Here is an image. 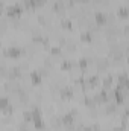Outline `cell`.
<instances>
[{
    "label": "cell",
    "mask_w": 129,
    "mask_h": 131,
    "mask_svg": "<svg viewBox=\"0 0 129 131\" xmlns=\"http://www.w3.org/2000/svg\"><path fill=\"white\" fill-rule=\"evenodd\" d=\"M21 12H23V9H21L18 5H12V6H9V8L6 9V15H8V17H12V18L20 17Z\"/></svg>",
    "instance_id": "1"
},
{
    "label": "cell",
    "mask_w": 129,
    "mask_h": 131,
    "mask_svg": "<svg viewBox=\"0 0 129 131\" xmlns=\"http://www.w3.org/2000/svg\"><path fill=\"white\" fill-rule=\"evenodd\" d=\"M20 55H21V50L18 47H8L5 50V57L8 58H20Z\"/></svg>",
    "instance_id": "2"
},
{
    "label": "cell",
    "mask_w": 129,
    "mask_h": 131,
    "mask_svg": "<svg viewBox=\"0 0 129 131\" xmlns=\"http://www.w3.org/2000/svg\"><path fill=\"white\" fill-rule=\"evenodd\" d=\"M8 79L9 81H15L17 78H20L21 76V72H20V69H17V67H14V69H11L9 72H8Z\"/></svg>",
    "instance_id": "3"
},
{
    "label": "cell",
    "mask_w": 129,
    "mask_h": 131,
    "mask_svg": "<svg viewBox=\"0 0 129 131\" xmlns=\"http://www.w3.org/2000/svg\"><path fill=\"white\" fill-rule=\"evenodd\" d=\"M94 20H96V23L99 25V26H103V25H106L108 17H106V14H103V12H96Z\"/></svg>",
    "instance_id": "4"
},
{
    "label": "cell",
    "mask_w": 129,
    "mask_h": 131,
    "mask_svg": "<svg viewBox=\"0 0 129 131\" xmlns=\"http://www.w3.org/2000/svg\"><path fill=\"white\" fill-rule=\"evenodd\" d=\"M31 81H32L33 85H40V84L43 82V76H41L38 72H32V73H31Z\"/></svg>",
    "instance_id": "5"
},
{
    "label": "cell",
    "mask_w": 129,
    "mask_h": 131,
    "mask_svg": "<svg viewBox=\"0 0 129 131\" xmlns=\"http://www.w3.org/2000/svg\"><path fill=\"white\" fill-rule=\"evenodd\" d=\"M117 82H119V87H122V89H128V87H129V82H128V76H126L125 73L119 76V79H117Z\"/></svg>",
    "instance_id": "6"
},
{
    "label": "cell",
    "mask_w": 129,
    "mask_h": 131,
    "mask_svg": "<svg viewBox=\"0 0 129 131\" xmlns=\"http://www.w3.org/2000/svg\"><path fill=\"white\" fill-rule=\"evenodd\" d=\"M112 84H114V78L112 76H106L103 79V90H109L112 87Z\"/></svg>",
    "instance_id": "7"
},
{
    "label": "cell",
    "mask_w": 129,
    "mask_h": 131,
    "mask_svg": "<svg viewBox=\"0 0 129 131\" xmlns=\"http://www.w3.org/2000/svg\"><path fill=\"white\" fill-rule=\"evenodd\" d=\"M73 119H74V116H71L70 113H67L64 117H62V124H64V127H70V125H73Z\"/></svg>",
    "instance_id": "8"
},
{
    "label": "cell",
    "mask_w": 129,
    "mask_h": 131,
    "mask_svg": "<svg viewBox=\"0 0 129 131\" xmlns=\"http://www.w3.org/2000/svg\"><path fill=\"white\" fill-rule=\"evenodd\" d=\"M61 96H62V99H71V96H73V90L68 89V87H65V89L61 90Z\"/></svg>",
    "instance_id": "9"
},
{
    "label": "cell",
    "mask_w": 129,
    "mask_h": 131,
    "mask_svg": "<svg viewBox=\"0 0 129 131\" xmlns=\"http://www.w3.org/2000/svg\"><path fill=\"white\" fill-rule=\"evenodd\" d=\"M81 40L84 43H91L93 41V35L90 32H84V34H81Z\"/></svg>",
    "instance_id": "10"
},
{
    "label": "cell",
    "mask_w": 129,
    "mask_h": 131,
    "mask_svg": "<svg viewBox=\"0 0 129 131\" xmlns=\"http://www.w3.org/2000/svg\"><path fill=\"white\" fill-rule=\"evenodd\" d=\"M105 111H106V114H112V113H115V111H117V104H108L106 108H105Z\"/></svg>",
    "instance_id": "11"
},
{
    "label": "cell",
    "mask_w": 129,
    "mask_h": 131,
    "mask_svg": "<svg viewBox=\"0 0 129 131\" xmlns=\"http://www.w3.org/2000/svg\"><path fill=\"white\" fill-rule=\"evenodd\" d=\"M87 82H88V87H93L94 89L97 84H99V76H90Z\"/></svg>",
    "instance_id": "12"
},
{
    "label": "cell",
    "mask_w": 129,
    "mask_h": 131,
    "mask_svg": "<svg viewBox=\"0 0 129 131\" xmlns=\"http://www.w3.org/2000/svg\"><path fill=\"white\" fill-rule=\"evenodd\" d=\"M11 105V102H9V99L8 98H0V110L3 111L5 108H8Z\"/></svg>",
    "instance_id": "13"
},
{
    "label": "cell",
    "mask_w": 129,
    "mask_h": 131,
    "mask_svg": "<svg viewBox=\"0 0 129 131\" xmlns=\"http://www.w3.org/2000/svg\"><path fill=\"white\" fill-rule=\"evenodd\" d=\"M61 26H62V29H65V31H71V21L68 18H62Z\"/></svg>",
    "instance_id": "14"
},
{
    "label": "cell",
    "mask_w": 129,
    "mask_h": 131,
    "mask_svg": "<svg viewBox=\"0 0 129 131\" xmlns=\"http://www.w3.org/2000/svg\"><path fill=\"white\" fill-rule=\"evenodd\" d=\"M33 125H35V128H36V130H44V124H43V121H41V119L33 121Z\"/></svg>",
    "instance_id": "15"
},
{
    "label": "cell",
    "mask_w": 129,
    "mask_h": 131,
    "mask_svg": "<svg viewBox=\"0 0 129 131\" xmlns=\"http://www.w3.org/2000/svg\"><path fill=\"white\" fill-rule=\"evenodd\" d=\"M53 11H55V12H64V5H62V3H55Z\"/></svg>",
    "instance_id": "16"
},
{
    "label": "cell",
    "mask_w": 129,
    "mask_h": 131,
    "mask_svg": "<svg viewBox=\"0 0 129 131\" xmlns=\"http://www.w3.org/2000/svg\"><path fill=\"white\" fill-rule=\"evenodd\" d=\"M119 17L120 18H126L128 17V9L126 8H120L119 9Z\"/></svg>",
    "instance_id": "17"
},
{
    "label": "cell",
    "mask_w": 129,
    "mask_h": 131,
    "mask_svg": "<svg viewBox=\"0 0 129 131\" xmlns=\"http://www.w3.org/2000/svg\"><path fill=\"white\" fill-rule=\"evenodd\" d=\"M106 67H108V61H106V60H100V61H99V66H97L99 70H105Z\"/></svg>",
    "instance_id": "18"
},
{
    "label": "cell",
    "mask_w": 129,
    "mask_h": 131,
    "mask_svg": "<svg viewBox=\"0 0 129 131\" xmlns=\"http://www.w3.org/2000/svg\"><path fill=\"white\" fill-rule=\"evenodd\" d=\"M61 124H62V122H61L59 119H56V117H53V119H52V127H53V128H59V127H61Z\"/></svg>",
    "instance_id": "19"
},
{
    "label": "cell",
    "mask_w": 129,
    "mask_h": 131,
    "mask_svg": "<svg viewBox=\"0 0 129 131\" xmlns=\"http://www.w3.org/2000/svg\"><path fill=\"white\" fill-rule=\"evenodd\" d=\"M50 52H52V55H53V57L61 55V49H59V47H52V49H50Z\"/></svg>",
    "instance_id": "20"
},
{
    "label": "cell",
    "mask_w": 129,
    "mask_h": 131,
    "mask_svg": "<svg viewBox=\"0 0 129 131\" xmlns=\"http://www.w3.org/2000/svg\"><path fill=\"white\" fill-rule=\"evenodd\" d=\"M12 111H14V108H12V105H9L8 108H5V110H3V114H5V116H11V114H12Z\"/></svg>",
    "instance_id": "21"
},
{
    "label": "cell",
    "mask_w": 129,
    "mask_h": 131,
    "mask_svg": "<svg viewBox=\"0 0 129 131\" xmlns=\"http://www.w3.org/2000/svg\"><path fill=\"white\" fill-rule=\"evenodd\" d=\"M23 117H24L26 122H32V113H31V111H26V113L23 114Z\"/></svg>",
    "instance_id": "22"
},
{
    "label": "cell",
    "mask_w": 129,
    "mask_h": 131,
    "mask_svg": "<svg viewBox=\"0 0 129 131\" xmlns=\"http://www.w3.org/2000/svg\"><path fill=\"white\" fill-rule=\"evenodd\" d=\"M71 69V63L70 61H64L62 63V70H70Z\"/></svg>",
    "instance_id": "23"
},
{
    "label": "cell",
    "mask_w": 129,
    "mask_h": 131,
    "mask_svg": "<svg viewBox=\"0 0 129 131\" xmlns=\"http://www.w3.org/2000/svg\"><path fill=\"white\" fill-rule=\"evenodd\" d=\"M79 67H81L82 70H84V69H87V60H84V58H82V60H79Z\"/></svg>",
    "instance_id": "24"
},
{
    "label": "cell",
    "mask_w": 129,
    "mask_h": 131,
    "mask_svg": "<svg viewBox=\"0 0 129 131\" xmlns=\"http://www.w3.org/2000/svg\"><path fill=\"white\" fill-rule=\"evenodd\" d=\"M85 104H87L88 107H94V101H93L91 98H88V99H87V102H85Z\"/></svg>",
    "instance_id": "25"
},
{
    "label": "cell",
    "mask_w": 129,
    "mask_h": 131,
    "mask_svg": "<svg viewBox=\"0 0 129 131\" xmlns=\"http://www.w3.org/2000/svg\"><path fill=\"white\" fill-rule=\"evenodd\" d=\"M82 131H93V128H90V127H85V128H82Z\"/></svg>",
    "instance_id": "26"
},
{
    "label": "cell",
    "mask_w": 129,
    "mask_h": 131,
    "mask_svg": "<svg viewBox=\"0 0 129 131\" xmlns=\"http://www.w3.org/2000/svg\"><path fill=\"white\" fill-rule=\"evenodd\" d=\"M125 130H126L125 127H123V128H114V131H125Z\"/></svg>",
    "instance_id": "27"
},
{
    "label": "cell",
    "mask_w": 129,
    "mask_h": 131,
    "mask_svg": "<svg viewBox=\"0 0 129 131\" xmlns=\"http://www.w3.org/2000/svg\"><path fill=\"white\" fill-rule=\"evenodd\" d=\"M3 14V6H2V3H0V15Z\"/></svg>",
    "instance_id": "28"
},
{
    "label": "cell",
    "mask_w": 129,
    "mask_h": 131,
    "mask_svg": "<svg viewBox=\"0 0 129 131\" xmlns=\"http://www.w3.org/2000/svg\"><path fill=\"white\" fill-rule=\"evenodd\" d=\"M79 2H82V3H88V2H91V0H79Z\"/></svg>",
    "instance_id": "29"
},
{
    "label": "cell",
    "mask_w": 129,
    "mask_h": 131,
    "mask_svg": "<svg viewBox=\"0 0 129 131\" xmlns=\"http://www.w3.org/2000/svg\"><path fill=\"white\" fill-rule=\"evenodd\" d=\"M78 131H82V130H78Z\"/></svg>",
    "instance_id": "30"
}]
</instances>
